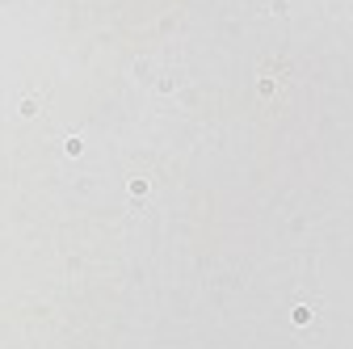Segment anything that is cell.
<instances>
[{
    "instance_id": "cell-1",
    "label": "cell",
    "mask_w": 353,
    "mask_h": 349,
    "mask_svg": "<svg viewBox=\"0 0 353 349\" xmlns=\"http://www.w3.org/2000/svg\"><path fill=\"white\" fill-rule=\"evenodd\" d=\"M274 89H278V76H261L256 93H261V97H274Z\"/></svg>"
},
{
    "instance_id": "cell-2",
    "label": "cell",
    "mask_w": 353,
    "mask_h": 349,
    "mask_svg": "<svg viewBox=\"0 0 353 349\" xmlns=\"http://www.w3.org/2000/svg\"><path fill=\"white\" fill-rule=\"evenodd\" d=\"M143 194H148V181L135 177V181H130V198H143Z\"/></svg>"
},
{
    "instance_id": "cell-3",
    "label": "cell",
    "mask_w": 353,
    "mask_h": 349,
    "mask_svg": "<svg viewBox=\"0 0 353 349\" xmlns=\"http://www.w3.org/2000/svg\"><path fill=\"white\" fill-rule=\"evenodd\" d=\"M21 114H26V118H30V114H38V101H34V97H26V101H21Z\"/></svg>"
}]
</instances>
